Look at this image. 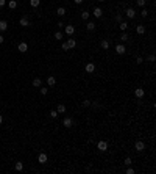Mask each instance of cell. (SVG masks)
Listing matches in <instances>:
<instances>
[{
    "label": "cell",
    "instance_id": "6da1fadb",
    "mask_svg": "<svg viewBox=\"0 0 156 174\" xmlns=\"http://www.w3.org/2000/svg\"><path fill=\"white\" fill-rule=\"evenodd\" d=\"M134 149H136L137 152H142L145 149V143L144 141H136V143H134Z\"/></svg>",
    "mask_w": 156,
    "mask_h": 174
},
{
    "label": "cell",
    "instance_id": "7a4b0ae2",
    "mask_svg": "<svg viewBox=\"0 0 156 174\" xmlns=\"http://www.w3.org/2000/svg\"><path fill=\"white\" fill-rule=\"evenodd\" d=\"M125 52H126V49H125L123 44H117V46H116V53H117V55H123Z\"/></svg>",
    "mask_w": 156,
    "mask_h": 174
},
{
    "label": "cell",
    "instance_id": "3957f363",
    "mask_svg": "<svg viewBox=\"0 0 156 174\" xmlns=\"http://www.w3.org/2000/svg\"><path fill=\"white\" fill-rule=\"evenodd\" d=\"M125 14H126V17H128V19H134L136 11H134L133 8H126V10H125Z\"/></svg>",
    "mask_w": 156,
    "mask_h": 174
},
{
    "label": "cell",
    "instance_id": "277c9868",
    "mask_svg": "<svg viewBox=\"0 0 156 174\" xmlns=\"http://www.w3.org/2000/svg\"><path fill=\"white\" fill-rule=\"evenodd\" d=\"M97 149L98 151H106L108 149V143L106 141H98L97 143Z\"/></svg>",
    "mask_w": 156,
    "mask_h": 174
},
{
    "label": "cell",
    "instance_id": "5b68a950",
    "mask_svg": "<svg viewBox=\"0 0 156 174\" xmlns=\"http://www.w3.org/2000/svg\"><path fill=\"white\" fill-rule=\"evenodd\" d=\"M84 71L89 72V74H92V72L95 71V64H94V63H87V64L84 66Z\"/></svg>",
    "mask_w": 156,
    "mask_h": 174
},
{
    "label": "cell",
    "instance_id": "8992f818",
    "mask_svg": "<svg viewBox=\"0 0 156 174\" xmlns=\"http://www.w3.org/2000/svg\"><path fill=\"white\" fill-rule=\"evenodd\" d=\"M19 24L22 25V27H30V20H28V17H27V16H24V17H20Z\"/></svg>",
    "mask_w": 156,
    "mask_h": 174
},
{
    "label": "cell",
    "instance_id": "52a82bcc",
    "mask_svg": "<svg viewBox=\"0 0 156 174\" xmlns=\"http://www.w3.org/2000/svg\"><path fill=\"white\" fill-rule=\"evenodd\" d=\"M75 33V27L73 25H66V35L67 36H72Z\"/></svg>",
    "mask_w": 156,
    "mask_h": 174
},
{
    "label": "cell",
    "instance_id": "ba28073f",
    "mask_svg": "<svg viewBox=\"0 0 156 174\" xmlns=\"http://www.w3.org/2000/svg\"><path fill=\"white\" fill-rule=\"evenodd\" d=\"M144 94H145L144 88H136V90H134V96L139 97V99H141V97H144Z\"/></svg>",
    "mask_w": 156,
    "mask_h": 174
},
{
    "label": "cell",
    "instance_id": "9c48e42d",
    "mask_svg": "<svg viewBox=\"0 0 156 174\" xmlns=\"http://www.w3.org/2000/svg\"><path fill=\"white\" fill-rule=\"evenodd\" d=\"M72 124H73V121H72V118H64V121H62V126L64 127H67V129H69V127H72Z\"/></svg>",
    "mask_w": 156,
    "mask_h": 174
},
{
    "label": "cell",
    "instance_id": "30bf717a",
    "mask_svg": "<svg viewBox=\"0 0 156 174\" xmlns=\"http://www.w3.org/2000/svg\"><path fill=\"white\" fill-rule=\"evenodd\" d=\"M17 49H19V52H22V53H25L28 50V44L27 42H20V44L17 46Z\"/></svg>",
    "mask_w": 156,
    "mask_h": 174
},
{
    "label": "cell",
    "instance_id": "8fae6325",
    "mask_svg": "<svg viewBox=\"0 0 156 174\" xmlns=\"http://www.w3.org/2000/svg\"><path fill=\"white\" fill-rule=\"evenodd\" d=\"M92 14H94V17H102V14H103V10L102 8H94V11H92Z\"/></svg>",
    "mask_w": 156,
    "mask_h": 174
},
{
    "label": "cell",
    "instance_id": "7c38bea8",
    "mask_svg": "<svg viewBox=\"0 0 156 174\" xmlns=\"http://www.w3.org/2000/svg\"><path fill=\"white\" fill-rule=\"evenodd\" d=\"M37 162L39 163H47V154H45V152H41L39 157H37Z\"/></svg>",
    "mask_w": 156,
    "mask_h": 174
},
{
    "label": "cell",
    "instance_id": "4fadbf2b",
    "mask_svg": "<svg viewBox=\"0 0 156 174\" xmlns=\"http://www.w3.org/2000/svg\"><path fill=\"white\" fill-rule=\"evenodd\" d=\"M67 46H69V49L72 50V49L77 47V41H75L73 38H69V41H67Z\"/></svg>",
    "mask_w": 156,
    "mask_h": 174
},
{
    "label": "cell",
    "instance_id": "5bb4252c",
    "mask_svg": "<svg viewBox=\"0 0 156 174\" xmlns=\"http://www.w3.org/2000/svg\"><path fill=\"white\" fill-rule=\"evenodd\" d=\"M41 85H42V80H41L39 77H36V79H33V86H35V88H39V86H41Z\"/></svg>",
    "mask_w": 156,
    "mask_h": 174
},
{
    "label": "cell",
    "instance_id": "9a60e30c",
    "mask_svg": "<svg viewBox=\"0 0 156 174\" xmlns=\"http://www.w3.org/2000/svg\"><path fill=\"white\" fill-rule=\"evenodd\" d=\"M55 83H56V79H55L53 75H50V77H47V85H48V86H53Z\"/></svg>",
    "mask_w": 156,
    "mask_h": 174
},
{
    "label": "cell",
    "instance_id": "2e32d148",
    "mask_svg": "<svg viewBox=\"0 0 156 174\" xmlns=\"http://www.w3.org/2000/svg\"><path fill=\"white\" fill-rule=\"evenodd\" d=\"M8 28V22L6 20H0V32H5Z\"/></svg>",
    "mask_w": 156,
    "mask_h": 174
},
{
    "label": "cell",
    "instance_id": "e0dca14e",
    "mask_svg": "<svg viewBox=\"0 0 156 174\" xmlns=\"http://www.w3.org/2000/svg\"><path fill=\"white\" fill-rule=\"evenodd\" d=\"M86 28H87L89 32H94V30H95V22H87V24H86Z\"/></svg>",
    "mask_w": 156,
    "mask_h": 174
},
{
    "label": "cell",
    "instance_id": "ac0fdd59",
    "mask_svg": "<svg viewBox=\"0 0 156 174\" xmlns=\"http://www.w3.org/2000/svg\"><path fill=\"white\" fill-rule=\"evenodd\" d=\"M8 6H10L11 10H16V8H17V2H16V0H10V2H8Z\"/></svg>",
    "mask_w": 156,
    "mask_h": 174
},
{
    "label": "cell",
    "instance_id": "d6986e66",
    "mask_svg": "<svg viewBox=\"0 0 156 174\" xmlns=\"http://www.w3.org/2000/svg\"><path fill=\"white\" fill-rule=\"evenodd\" d=\"M136 32L139 33V35H144V33H145V27H144V25H137V27H136Z\"/></svg>",
    "mask_w": 156,
    "mask_h": 174
},
{
    "label": "cell",
    "instance_id": "ffe728a7",
    "mask_svg": "<svg viewBox=\"0 0 156 174\" xmlns=\"http://www.w3.org/2000/svg\"><path fill=\"white\" fill-rule=\"evenodd\" d=\"M100 46H102V49H109V41H106V39H103L102 42H100Z\"/></svg>",
    "mask_w": 156,
    "mask_h": 174
},
{
    "label": "cell",
    "instance_id": "44dd1931",
    "mask_svg": "<svg viewBox=\"0 0 156 174\" xmlns=\"http://www.w3.org/2000/svg\"><path fill=\"white\" fill-rule=\"evenodd\" d=\"M56 13H58V16H64V14H66V8H64V6H60V8L56 10Z\"/></svg>",
    "mask_w": 156,
    "mask_h": 174
},
{
    "label": "cell",
    "instance_id": "7402d4cb",
    "mask_svg": "<svg viewBox=\"0 0 156 174\" xmlns=\"http://www.w3.org/2000/svg\"><path fill=\"white\" fill-rule=\"evenodd\" d=\"M56 111H58V113H64V111H66V105L60 104V105L56 107Z\"/></svg>",
    "mask_w": 156,
    "mask_h": 174
},
{
    "label": "cell",
    "instance_id": "603a6c76",
    "mask_svg": "<svg viewBox=\"0 0 156 174\" xmlns=\"http://www.w3.org/2000/svg\"><path fill=\"white\" fill-rule=\"evenodd\" d=\"M14 168H16V171H22V169H24V163L22 162H17V163L14 165Z\"/></svg>",
    "mask_w": 156,
    "mask_h": 174
},
{
    "label": "cell",
    "instance_id": "cb8c5ba5",
    "mask_svg": "<svg viewBox=\"0 0 156 174\" xmlns=\"http://www.w3.org/2000/svg\"><path fill=\"white\" fill-rule=\"evenodd\" d=\"M39 3H41V0H30V5L33 8H37V6H39Z\"/></svg>",
    "mask_w": 156,
    "mask_h": 174
},
{
    "label": "cell",
    "instance_id": "d4e9b609",
    "mask_svg": "<svg viewBox=\"0 0 156 174\" xmlns=\"http://www.w3.org/2000/svg\"><path fill=\"white\" fill-rule=\"evenodd\" d=\"M119 27H120V30H122V32H125L126 28H128V24H126V22H123V20H122V22L119 24Z\"/></svg>",
    "mask_w": 156,
    "mask_h": 174
},
{
    "label": "cell",
    "instance_id": "484cf974",
    "mask_svg": "<svg viewBox=\"0 0 156 174\" xmlns=\"http://www.w3.org/2000/svg\"><path fill=\"white\" fill-rule=\"evenodd\" d=\"M81 19H83V20H87V19H89V11H83V13H81Z\"/></svg>",
    "mask_w": 156,
    "mask_h": 174
},
{
    "label": "cell",
    "instance_id": "4316f807",
    "mask_svg": "<svg viewBox=\"0 0 156 174\" xmlns=\"http://www.w3.org/2000/svg\"><path fill=\"white\" fill-rule=\"evenodd\" d=\"M128 38H130V36H128V35H126V33L123 32V33L120 35V41H122V42H125V41H128Z\"/></svg>",
    "mask_w": 156,
    "mask_h": 174
},
{
    "label": "cell",
    "instance_id": "83f0119b",
    "mask_svg": "<svg viewBox=\"0 0 156 174\" xmlns=\"http://www.w3.org/2000/svg\"><path fill=\"white\" fill-rule=\"evenodd\" d=\"M55 39H56V41H61V39H62V33H61V32H56V33H55Z\"/></svg>",
    "mask_w": 156,
    "mask_h": 174
},
{
    "label": "cell",
    "instance_id": "f1b7e54d",
    "mask_svg": "<svg viewBox=\"0 0 156 174\" xmlns=\"http://www.w3.org/2000/svg\"><path fill=\"white\" fill-rule=\"evenodd\" d=\"M48 113H50V118H56V116H58V111H56V110H50Z\"/></svg>",
    "mask_w": 156,
    "mask_h": 174
},
{
    "label": "cell",
    "instance_id": "f546056e",
    "mask_svg": "<svg viewBox=\"0 0 156 174\" xmlns=\"http://www.w3.org/2000/svg\"><path fill=\"white\" fill-rule=\"evenodd\" d=\"M131 163H133V160L130 158V157H126V158H125V162H123V165H126V166H130Z\"/></svg>",
    "mask_w": 156,
    "mask_h": 174
},
{
    "label": "cell",
    "instance_id": "4dcf8cb0",
    "mask_svg": "<svg viewBox=\"0 0 156 174\" xmlns=\"http://www.w3.org/2000/svg\"><path fill=\"white\" fill-rule=\"evenodd\" d=\"M61 49L64 50V52H67V50H70V49H69V46H67V42H62V44H61Z\"/></svg>",
    "mask_w": 156,
    "mask_h": 174
},
{
    "label": "cell",
    "instance_id": "1f68e13d",
    "mask_svg": "<svg viewBox=\"0 0 156 174\" xmlns=\"http://www.w3.org/2000/svg\"><path fill=\"white\" fill-rule=\"evenodd\" d=\"M147 60H148L150 63H155V60H156V57H155L153 53H151V55H148V58H147Z\"/></svg>",
    "mask_w": 156,
    "mask_h": 174
},
{
    "label": "cell",
    "instance_id": "d6a6232c",
    "mask_svg": "<svg viewBox=\"0 0 156 174\" xmlns=\"http://www.w3.org/2000/svg\"><path fill=\"white\" fill-rule=\"evenodd\" d=\"M47 93H48V88H41V94L42 96H45Z\"/></svg>",
    "mask_w": 156,
    "mask_h": 174
},
{
    "label": "cell",
    "instance_id": "836d02e7",
    "mask_svg": "<svg viewBox=\"0 0 156 174\" xmlns=\"http://www.w3.org/2000/svg\"><path fill=\"white\" fill-rule=\"evenodd\" d=\"M89 105H91V100H87V99L83 100V107H89Z\"/></svg>",
    "mask_w": 156,
    "mask_h": 174
},
{
    "label": "cell",
    "instance_id": "e575fe53",
    "mask_svg": "<svg viewBox=\"0 0 156 174\" xmlns=\"http://www.w3.org/2000/svg\"><path fill=\"white\" fill-rule=\"evenodd\" d=\"M141 16H142V17H147V16H148V11H147V10H142V11H141Z\"/></svg>",
    "mask_w": 156,
    "mask_h": 174
},
{
    "label": "cell",
    "instance_id": "d590c367",
    "mask_svg": "<svg viewBox=\"0 0 156 174\" xmlns=\"http://www.w3.org/2000/svg\"><path fill=\"white\" fill-rule=\"evenodd\" d=\"M137 5L139 6H145V0H137Z\"/></svg>",
    "mask_w": 156,
    "mask_h": 174
},
{
    "label": "cell",
    "instance_id": "8d00e7d4",
    "mask_svg": "<svg viewBox=\"0 0 156 174\" xmlns=\"http://www.w3.org/2000/svg\"><path fill=\"white\" fill-rule=\"evenodd\" d=\"M142 61H144V58H142V57H137V58H136V63H137V64H141Z\"/></svg>",
    "mask_w": 156,
    "mask_h": 174
},
{
    "label": "cell",
    "instance_id": "74e56055",
    "mask_svg": "<svg viewBox=\"0 0 156 174\" xmlns=\"http://www.w3.org/2000/svg\"><path fill=\"white\" fill-rule=\"evenodd\" d=\"M126 174H134V168H128L126 169Z\"/></svg>",
    "mask_w": 156,
    "mask_h": 174
},
{
    "label": "cell",
    "instance_id": "f35d334b",
    "mask_svg": "<svg viewBox=\"0 0 156 174\" xmlns=\"http://www.w3.org/2000/svg\"><path fill=\"white\" fill-rule=\"evenodd\" d=\"M116 20H119V22H122V14H116Z\"/></svg>",
    "mask_w": 156,
    "mask_h": 174
},
{
    "label": "cell",
    "instance_id": "ab89813d",
    "mask_svg": "<svg viewBox=\"0 0 156 174\" xmlns=\"http://www.w3.org/2000/svg\"><path fill=\"white\" fill-rule=\"evenodd\" d=\"M5 5H6V0H0V8L5 6Z\"/></svg>",
    "mask_w": 156,
    "mask_h": 174
},
{
    "label": "cell",
    "instance_id": "60d3db41",
    "mask_svg": "<svg viewBox=\"0 0 156 174\" xmlns=\"http://www.w3.org/2000/svg\"><path fill=\"white\" fill-rule=\"evenodd\" d=\"M92 107H95V108H98V102H91Z\"/></svg>",
    "mask_w": 156,
    "mask_h": 174
},
{
    "label": "cell",
    "instance_id": "b9f144b4",
    "mask_svg": "<svg viewBox=\"0 0 156 174\" xmlns=\"http://www.w3.org/2000/svg\"><path fill=\"white\" fill-rule=\"evenodd\" d=\"M3 41H5V38H3L2 35H0V44H2V42H3Z\"/></svg>",
    "mask_w": 156,
    "mask_h": 174
},
{
    "label": "cell",
    "instance_id": "7bdbcfd3",
    "mask_svg": "<svg viewBox=\"0 0 156 174\" xmlns=\"http://www.w3.org/2000/svg\"><path fill=\"white\" fill-rule=\"evenodd\" d=\"M73 2H75V3H77V5H80V3H81V2H83V0H73Z\"/></svg>",
    "mask_w": 156,
    "mask_h": 174
},
{
    "label": "cell",
    "instance_id": "ee69618b",
    "mask_svg": "<svg viewBox=\"0 0 156 174\" xmlns=\"http://www.w3.org/2000/svg\"><path fill=\"white\" fill-rule=\"evenodd\" d=\"M2 122H3V116H2V114H0V124H2Z\"/></svg>",
    "mask_w": 156,
    "mask_h": 174
},
{
    "label": "cell",
    "instance_id": "f6af8a7d",
    "mask_svg": "<svg viewBox=\"0 0 156 174\" xmlns=\"http://www.w3.org/2000/svg\"><path fill=\"white\" fill-rule=\"evenodd\" d=\"M98 2H106V0H98Z\"/></svg>",
    "mask_w": 156,
    "mask_h": 174
}]
</instances>
